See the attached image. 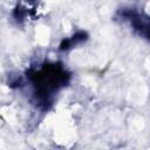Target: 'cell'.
<instances>
[{"mask_svg": "<svg viewBox=\"0 0 150 150\" xmlns=\"http://www.w3.org/2000/svg\"><path fill=\"white\" fill-rule=\"evenodd\" d=\"M27 77L33 87V96L36 104L47 109L52 104L54 95L67 86L70 74L59 62H45L33 68Z\"/></svg>", "mask_w": 150, "mask_h": 150, "instance_id": "6da1fadb", "label": "cell"}, {"mask_svg": "<svg viewBox=\"0 0 150 150\" xmlns=\"http://www.w3.org/2000/svg\"><path fill=\"white\" fill-rule=\"evenodd\" d=\"M127 19H129L132 27L139 32V34L144 35L150 41V18H143L138 14H127Z\"/></svg>", "mask_w": 150, "mask_h": 150, "instance_id": "7a4b0ae2", "label": "cell"}, {"mask_svg": "<svg viewBox=\"0 0 150 150\" xmlns=\"http://www.w3.org/2000/svg\"><path fill=\"white\" fill-rule=\"evenodd\" d=\"M86 40V33L81 32V33H76L75 35H73L70 39H66L62 41V43L60 45V49H63V50H67V49H70L73 48L74 46L83 42Z\"/></svg>", "mask_w": 150, "mask_h": 150, "instance_id": "3957f363", "label": "cell"}]
</instances>
